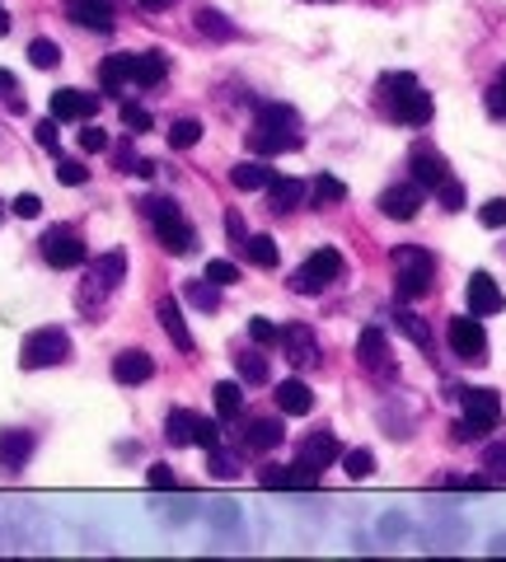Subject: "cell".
<instances>
[{
    "instance_id": "cell-4",
    "label": "cell",
    "mask_w": 506,
    "mask_h": 562,
    "mask_svg": "<svg viewBox=\"0 0 506 562\" xmlns=\"http://www.w3.org/2000/svg\"><path fill=\"white\" fill-rule=\"evenodd\" d=\"M122 281H127V254H122V249L99 254V262H90V272H85V281H80L76 305L85 314H103V305L117 295Z\"/></svg>"
},
{
    "instance_id": "cell-34",
    "label": "cell",
    "mask_w": 506,
    "mask_h": 562,
    "mask_svg": "<svg viewBox=\"0 0 506 562\" xmlns=\"http://www.w3.org/2000/svg\"><path fill=\"white\" fill-rule=\"evenodd\" d=\"M394 324H398V328H404V333H408V338H413L417 347H423V351H431V328H427L423 319H417V314H413V310H398V314H394Z\"/></svg>"
},
{
    "instance_id": "cell-54",
    "label": "cell",
    "mask_w": 506,
    "mask_h": 562,
    "mask_svg": "<svg viewBox=\"0 0 506 562\" xmlns=\"http://www.w3.org/2000/svg\"><path fill=\"white\" fill-rule=\"evenodd\" d=\"M5 33H10V14L0 10V38H5Z\"/></svg>"
},
{
    "instance_id": "cell-55",
    "label": "cell",
    "mask_w": 506,
    "mask_h": 562,
    "mask_svg": "<svg viewBox=\"0 0 506 562\" xmlns=\"http://www.w3.org/2000/svg\"><path fill=\"white\" fill-rule=\"evenodd\" d=\"M310 5H334V0H310Z\"/></svg>"
},
{
    "instance_id": "cell-49",
    "label": "cell",
    "mask_w": 506,
    "mask_h": 562,
    "mask_svg": "<svg viewBox=\"0 0 506 562\" xmlns=\"http://www.w3.org/2000/svg\"><path fill=\"white\" fill-rule=\"evenodd\" d=\"M150 487L155 492H169L173 487V469L169 464H150Z\"/></svg>"
},
{
    "instance_id": "cell-10",
    "label": "cell",
    "mask_w": 506,
    "mask_h": 562,
    "mask_svg": "<svg viewBox=\"0 0 506 562\" xmlns=\"http://www.w3.org/2000/svg\"><path fill=\"white\" fill-rule=\"evenodd\" d=\"M338 277H342V254L338 249H314L301 268L291 272V291L295 295H324Z\"/></svg>"
},
{
    "instance_id": "cell-51",
    "label": "cell",
    "mask_w": 506,
    "mask_h": 562,
    "mask_svg": "<svg viewBox=\"0 0 506 562\" xmlns=\"http://www.w3.org/2000/svg\"><path fill=\"white\" fill-rule=\"evenodd\" d=\"M38 146H47V150H57V117H47V122H38Z\"/></svg>"
},
{
    "instance_id": "cell-53",
    "label": "cell",
    "mask_w": 506,
    "mask_h": 562,
    "mask_svg": "<svg viewBox=\"0 0 506 562\" xmlns=\"http://www.w3.org/2000/svg\"><path fill=\"white\" fill-rule=\"evenodd\" d=\"M136 5L150 10V14H160V10H169V5H173V0H136Z\"/></svg>"
},
{
    "instance_id": "cell-42",
    "label": "cell",
    "mask_w": 506,
    "mask_h": 562,
    "mask_svg": "<svg viewBox=\"0 0 506 562\" xmlns=\"http://www.w3.org/2000/svg\"><path fill=\"white\" fill-rule=\"evenodd\" d=\"M206 281L230 286V281H239V268H235V262H225V258H216V262H206Z\"/></svg>"
},
{
    "instance_id": "cell-30",
    "label": "cell",
    "mask_w": 506,
    "mask_h": 562,
    "mask_svg": "<svg viewBox=\"0 0 506 562\" xmlns=\"http://www.w3.org/2000/svg\"><path fill=\"white\" fill-rule=\"evenodd\" d=\"M198 33H202V38H216V43H230L239 29L225 20L221 10H198Z\"/></svg>"
},
{
    "instance_id": "cell-52",
    "label": "cell",
    "mask_w": 506,
    "mask_h": 562,
    "mask_svg": "<svg viewBox=\"0 0 506 562\" xmlns=\"http://www.w3.org/2000/svg\"><path fill=\"white\" fill-rule=\"evenodd\" d=\"M0 94H5L10 109H24V99H14V76L10 70H0Z\"/></svg>"
},
{
    "instance_id": "cell-1",
    "label": "cell",
    "mask_w": 506,
    "mask_h": 562,
    "mask_svg": "<svg viewBox=\"0 0 506 562\" xmlns=\"http://www.w3.org/2000/svg\"><path fill=\"white\" fill-rule=\"evenodd\" d=\"M375 109L385 113L394 127H427L431 122V94L423 90V80L408 70H390L375 85Z\"/></svg>"
},
{
    "instance_id": "cell-36",
    "label": "cell",
    "mask_w": 506,
    "mask_h": 562,
    "mask_svg": "<svg viewBox=\"0 0 506 562\" xmlns=\"http://www.w3.org/2000/svg\"><path fill=\"white\" fill-rule=\"evenodd\" d=\"M483 103H487V113H493L497 122H506V66H502L497 76H493V85H487Z\"/></svg>"
},
{
    "instance_id": "cell-28",
    "label": "cell",
    "mask_w": 506,
    "mask_h": 562,
    "mask_svg": "<svg viewBox=\"0 0 506 562\" xmlns=\"http://www.w3.org/2000/svg\"><path fill=\"white\" fill-rule=\"evenodd\" d=\"M230 183H235L239 192H258V188L272 183V169L258 165V160H239V165L230 169Z\"/></svg>"
},
{
    "instance_id": "cell-50",
    "label": "cell",
    "mask_w": 506,
    "mask_h": 562,
    "mask_svg": "<svg viewBox=\"0 0 506 562\" xmlns=\"http://www.w3.org/2000/svg\"><path fill=\"white\" fill-rule=\"evenodd\" d=\"M225 231H230V244H235V249H244V244H249V235H244V221L235 216V211L225 216Z\"/></svg>"
},
{
    "instance_id": "cell-27",
    "label": "cell",
    "mask_w": 506,
    "mask_h": 562,
    "mask_svg": "<svg viewBox=\"0 0 506 562\" xmlns=\"http://www.w3.org/2000/svg\"><path fill=\"white\" fill-rule=\"evenodd\" d=\"M160 328H165V338L179 347V351H193L198 342H193V333H188V324H183V314H179V305L173 301H160Z\"/></svg>"
},
{
    "instance_id": "cell-13",
    "label": "cell",
    "mask_w": 506,
    "mask_h": 562,
    "mask_svg": "<svg viewBox=\"0 0 506 562\" xmlns=\"http://www.w3.org/2000/svg\"><path fill=\"white\" fill-rule=\"evenodd\" d=\"M357 361H361V371L375 375V380H394L398 375V361H394V351H390V338L380 328H361Z\"/></svg>"
},
{
    "instance_id": "cell-26",
    "label": "cell",
    "mask_w": 506,
    "mask_h": 562,
    "mask_svg": "<svg viewBox=\"0 0 506 562\" xmlns=\"http://www.w3.org/2000/svg\"><path fill=\"white\" fill-rule=\"evenodd\" d=\"M305 202V183L301 179H277L272 173V183H268V206L277 211V216H286V211H295Z\"/></svg>"
},
{
    "instance_id": "cell-21",
    "label": "cell",
    "mask_w": 506,
    "mask_h": 562,
    "mask_svg": "<svg viewBox=\"0 0 506 562\" xmlns=\"http://www.w3.org/2000/svg\"><path fill=\"white\" fill-rule=\"evenodd\" d=\"M506 310V295L497 291V281L487 277V272H474L469 277V314H502Z\"/></svg>"
},
{
    "instance_id": "cell-5",
    "label": "cell",
    "mask_w": 506,
    "mask_h": 562,
    "mask_svg": "<svg viewBox=\"0 0 506 562\" xmlns=\"http://www.w3.org/2000/svg\"><path fill=\"white\" fill-rule=\"evenodd\" d=\"M142 216L150 221V231H155V239H160V249L179 254V258L198 249V231L188 225V216L179 211V202H169V198H146V202H142Z\"/></svg>"
},
{
    "instance_id": "cell-38",
    "label": "cell",
    "mask_w": 506,
    "mask_h": 562,
    "mask_svg": "<svg viewBox=\"0 0 506 562\" xmlns=\"http://www.w3.org/2000/svg\"><path fill=\"white\" fill-rule=\"evenodd\" d=\"M483 469H487V473H483L487 483H506V446H502V441L483 450Z\"/></svg>"
},
{
    "instance_id": "cell-17",
    "label": "cell",
    "mask_w": 506,
    "mask_h": 562,
    "mask_svg": "<svg viewBox=\"0 0 506 562\" xmlns=\"http://www.w3.org/2000/svg\"><path fill=\"white\" fill-rule=\"evenodd\" d=\"M338 454H342V446H338L334 431H310L305 441H301V450H295V464L310 469V473H319V469L334 464Z\"/></svg>"
},
{
    "instance_id": "cell-22",
    "label": "cell",
    "mask_w": 506,
    "mask_h": 562,
    "mask_svg": "<svg viewBox=\"0 0 506 562\" xmlns=\"http://www.w3.org/2000/svg\"><path fill=\"white\" fill-rule=\"evenodd\" d=\"M286 441V427L277 417H249V427L239 431V446L244 450H277Z\"/></svg>"
},
{
    "instance_id": "cell-39",
    "label": "cell",
    "mask_w": 506,
    "mask_h": 562,
    "mask_svg": "<svg viewBox=\"0 0 506 562\" xmlns=\"http://www.w3.org/2000/svg\"><path fill=\"white\" fill-rule=\"evenodd\" d=\"M57 183L80 188V183H90V169H85L80 160H61V155H57Z\"/></svg>"
},
{
    "instance_id": "cell-12",
    "label": "cell",
    "mask_w": 506,
    "mask_h": 562,
    "mask_svg": "<svg viewBox=\"0 0 506 562\" xmlns=\"http://www.w3.org/2000/svg\"><path fill=\"white\" fill-rule=\"evenodd\" d=\"M38 249H43L47 268H57V272L80 268V262H85V239H80L76 225H52V231L38 239Z\"/></svg>"
},
{
    "instance_id": "cell-7",
    "label": "cell",
    "mask_w": 506,
    "mask_h": 562,
    "mask_svg": "<svg viewBox=\"0 0 506 562\" xmlns=\"http://www.w3.org/2000/svg\"><path fill=\"white\" fill-rule=\"evenodd\" d=\"M408 169H413V179L423 183L427 192H436V198H441L446 211H460V206H464V188H460V179L450 173V165H446L431 146H417V150L408 155Z\"/></svg>"
},
{
    "instance_id": "cell-16",
    "label": "cell",
    "mask_w": 506,
    "mask_h": 562,
    "mask_svg": "<svg viewBox=\"0 0 506 562\" xmlns=\"http://www.w3.org/2000/svg\"><path fill=\"white\" fill-rule=\"evenodd\" d=\"M423 198H427V188L417 179H408V183H394V188L380 192V211H385L390 221H413L417 206H423Z\"/></svg>"
},
{
    "instance_id": "cell-2",
    "label": "cell",
    "mask_w": 506,
    "mask_h": 562,
    "mask_svg": "<svg viewBox=\"0 0 506 562\" xmlns=\"http://www.w3.org/2000/svg\"><path fill=\"white\" fill-rule=\"evenodd\" d=\"M244 136H249L254 155H286V150L305 146V122L291 103H258V113Z\"/></svg>"
},
{
    "instance_id": "cell-32",
    "label": "cell",
    "mask_w": 506,
    "mask_h": 562,
    "mask_svg": "<svg viewBox=\"0 0 506 562\" xmlns=\"http://www.w3.org/2000/svg\"><path fill=\"white\" fill-rule=\"evenodd\" d=\"M235 371L244 384H263L268 380V361H263V351H239L235 357Z\"/></svg>"
},
{
    "instance_id": "cell-33",
    "label": "cell",
    "mask_w": 506,
    "mask_h": 562,
    "mask_svg": "<svg viewBox=\"0 0 506 562\" xmlns=\"http://www.w3.org/2000/svg\"><path fill=\"white\" fill-rule=\"evenodd\" d=\"M198 140H202V122L198 117H179L169 127V146L173 150H188V146H198Z\"/></svg>"
},
{
    "instance_id": "cell-44",
    "label": "cell",
    "mask_w": 506,
    "mask_h": 562,
    "mask_svg": "<svg viewBox=\"0 0 506 562\" xmlns=\"http://www.w3.org/2000/svg\"><path fill=\"white\" fill-rule=\"evenodd\" d=\"M10 211H14V216H24V221H33L43 211V198H38V192H20V198L10 202Z\"/></svg>"
},
{
    "instance_id": "cell-14",
    "label": "cell",
    "mask_w": 506,
    "mask_h": 562,
    "mask_svg": "<svg viewBox=\"0 0 506 562\" xmlns=\"http://www.w3.org/2000/svg\"><path fill=\"white\" fill-rule=\"evenodd\" d=\"M446 338H450V351H456L460 361H487V333L479 324V314H460V319H450L446 328Z\"/></svg>"
},
{
    "instance_id": "cell-20",
    "label": "cell",
    "mask_w": 506,
    "mask_h": 562,
    "mask_svg": "<svg viewBox=\"0 0 506 562\" xmlns=\"http://www.w3.org/2000/svg\"><path fill=\"white\" fill-rule=\"evenodd\" d=\"M29 460H33V431H24V427L0 431V469H5V473H20Z\"/></svg>"
},
{
    "instance_id": "cell-41",
    "label": "cell",
    "mask_w": 506,
    "mask_h": 562,
    "mask_svg": "<svg viewBox=\"0 0 506 562\" xmlns=\"http://www.w3.org/2000/svg\"><path fill=\"white\" fill-rule=\"evenodd\" d=\"M29 61H33V66H38V70H52V66H57V61H61V52H57V47H52L47 38H38V43H33V47H29Z\"/></svg>"
},
{
    "instance_id": "cell-9",
    "label": "cell",
    "mask_w": 506,
    "mask_h": 562,
    "mask_svg": "<svg viewBox=\"0 0 506 562\" xmlns=\"http://www.w3.org/2000/svg\"><path fill=\"white\" fill-rule=\"evenodd\" d=\"M71 361V333L47 324V328H33L24 347H20V366L24 371H47V366H61Z\"/></svg>"
},
{
    "instance_id": "cell-45",
    "label": "cell",
    "mask_w": 506,
    "mask_h": 562,
    "mask_svg": "<svg viewBox=\"0 0 506 562\" xmlns=\"http://www.w3.org/2000/svg\"><path fill=\"white\" fill-rule=\"evenodd\" d=\"M342 464H347V473H352V479H366V473L375 469V454H371V450H352Z\"/></svg>"
},
{
    "instance_id": "cell-19",
    "label": "cell",
    "mask_w": 506,
    "mask_h": 562,
    "mask_svg": "<svg viewBox=\"0 0 506 562\" xmlns=\"http://www.w3.org/2000/svg\"><path fill=\"white\" fill-rule=\"evenodd\" d=\"M99 113V94L85 90H57L52 94V117L57 122H90Z\"/></svg>"
},
{
    "instance_id": "cell-11",
    "label": "cell",
    "mask_w": 506,
    "mask_h": 562,
    "mask_svg": "<svg viewBox=\"0 0 506 562\" xmlns=\"http://www.w3.org/2000/svg\"><path fill=\"white\" fill-rule=\"evenodd\" d=\"M165 436H169V446L179 450V446H202V450H216L221 446V427L212 417H198V413H188V408H173L165 417Z\"/></svg>"
},
{
    "instance_id": "cell-31",
    "label": "cell",
    "mask_w": 506,
    "mask_h": 562,
    "mask_svg": "<svg viewBox=\"0 0 506 562\" xmlns=\"http://www.w3.org/2000/svg\"><path fill=\"white\" fill-rule=\"evenodd\" d=\"M310 198H314V206L324 211V206H338V202L347 198V188L334 179V173H319V179L310 183Z\"/></svg>"
},
{
    "instance_id": "cell-25",
    "label": "cell",
    "mask_w": 506,
    "mask_h": 562,
    "mask_svg": "<svg viewBox=\"0 0 506 562\" xmlns=\"http://www.w3.org/2000/svg\"><path fill=\"white\" fill-rule=\"evenodd\" d=\"M277 408H282L286 417H305L314 408V394L305 380H282L277 384Z\"/></svg>"
},
{
    "instance_id": "cell-29",
    "label": "cell",
    "mask_w": 506,
    "mask_h": 562,
    "mask_svg": "<svg viewBox=\"0 0 506 562\" xmlns=\"http://www.w3.org/2000/svg\"><path fill=\"white\" fill-rule=\"evenodd\" d=\"M239 254L249 258L254 268H263V272H272L277 262H282V254H277V239H272V235H249V244H244Z\"/></svg>"
},
{
    "instance_id": "cell-18",
    "label": "cell",
    "mask_w": 506,
    "mask_h": 562,
    "mask_svg": "<svg viewBox=\"0 0 506 562\" xmlns=\"http://www.w3.org/2000/svg\"><path fill=\"white\" fill-rule=\"evenodd\" d=\"M66 20L90 33H113V0H66Z\"/></svg>"
},
{
    "instance_id": "cell-47",
    "label": "cell",
    "mask_w": 506,
    "mask_h": 562,
    "mask_svg": "<svg viewBox=\"0 0 506 562\" xmlns=\"http://www.w3.org/2000/svg\"><path fill=\"white\" fill-rule=\"evenodd\" d=\"M122 122H127L136 136L150 132V113H146V109H136V103H122Z\"/></svg>"
},
{
    "instance_id": "cell-15",
    "label": "cell",
    "mask_w": 506,
    "mask_h": 562,
    "mask_svg": "<svg viewBox=\"0 0 506 562\" xmlns=\"http://www.w3.org/2000/svg\"><path fill=\"white\" fill-rule=\"evenodd\" d=\"M277 347L286 351V361L295 366V371H314V366H319V338H314L310 324H286Z\"/></svg>"
},
{
    "instance_id": "cell-56",
    "label": "cell",
    "mask_w": 506,
    "mask_h": 562,
    "mask_svg": "<svg viewBox=\"0 0 506 562\" xmlns=\"http://www.w3.org/2000/svg\"><path fill=\"white\" fill-rule=\"evenodd\" d=\"M0 216H5V202H0Z\"/></svg>"
},
{
    "instance_id": "cell-3",
    "label": "cell",
    "mask_w": 506,
    "mask_h": 562,
    "mask_svg": "<svg viewBox=\"0 0 506 562\" xmlns=\"http://www.w3.org/2000/svg\"><path fill=\"white\" fill-rule=\"evenodd\" d=\"M169 76V57L165 52H122V57H109L99 70L103 90L117 94L122 85H142V90H160Z\"/></svg>"
},
{
    "instance_id": "cell-23",
    "label": "cell",
    "mask_w": 506,
    "mask_h": 562,
    "mask_svg": "<svg viewBox=\"0 0 506 562\" xmlns=\"http://www.w3.org/2000/svg\"><path fill=\"white\" fill-rule=\"evenodd\" d=\"M263 487H272V492H314L319 487V473H310V469H301V464H291V469H263V479H258Z\"/></svg>"
},
{
    "instance_id": "cell-37",
    "label": "cell",
    "mask_w": 506,
    "mask_h": 562,
    "mask_svg": "<svg viewBox=\"0 0 506 562\" xmlns=\"http://www.w3.org/2000/svg\"><path fill=\"white\" fill-rule=\"evenodd\" d=\"M188 301H193L198 310H206V314H212V310H221V291H216V281H212V286H206V281H188Z\"/></svg>"
},
{
    "instance_id": "cell-6",
    "label": "cell",
    "mask_w": 506,
    "mask_h": 562,
    "mask_svg": "<svg viewBox=\"0 0 506 562\" xmlns=\"http://www.w3.org/2000/svg\"><path fill=\"white\" fill-rule=\"evenodd\" d=\"M390 268H394V291L398 301H423L436 281V258L423 249V244H398L390 254Z\"/></svg>"
},
{
    "instance_id": "cell-35",
    "label": "cell",
    "mask_w": 506,
    "mask_h": 562,
    "mask_svg": "<svg viewBox=\"0 0 506 562\" xmlns=\"http://www.w3.org/2000/svg\"><path fill=\"white\" fill-rule=\"evenodd\" d=\"M216 408H221V417H239V408H244V390L235 380H221L216 384Z\"/></svg>"
},
{
    "instance_id": "cell-24",
    "label": "cell",
    "mask_w": 506,
    "mask_h": 562,
    "mask_svg": "<svg viewBox=\"0 0 506 562\" xmlns=\"http://www.w3.org/2000/svg\"><path fill=\"white\" fill-rule=\"evenodd\" d=\"M150 375H155V361L146 357L142 347L117 351V357H113V380H117V384H146Z\"/></svg>"
},
{
    "instance_id": "cell-8",
    "label": "cell",
    "mask_w": 506,
    "mask_h": 562,
    "mask_svg": "<svg viewBox=\"0 0 506 562\" xmlns=\"http://www.w3.org/2000/svg\"><path fill=\"white\" fill-rule=\"evenodd\" d=\"M464 403V417L456 422V441H483L502 427V398L493 390H456Z\"/></svg>"
},
{
    "instance_id": "cell-40",
    "label": "cell",
    "mask_w": 506,
    "mask_h": 562,
    "mask_svg": "<svg viewBox=\"0 0 506 562\" xmlns=\"http://www.w3.org/2000/svg\"><path fill=\"white\" fill-rule=\"evenodd\" d=\"M206 454H212V464H206V469H212L216 479H239V460H235V454H225L221 446H216V450H206Z\"/></svg>"
},
{
    "instance_id": "cell-46",
    "label": "cell",
    "mask_w": 506,
    "mask_h": 562,
    "mask_svg": "<svg viewBox=\"0 0 506 562\" xmlns=\"http://www.w3.org/2000/svg\"><path fill=\"white\" fill-rule=\"evenodd\" d=\"M479 216H483L487 231H502V225H506V198H493V202L479 211Z\"/></svg>"
},
{
    "instance_id": "cell-48",
    "label": "cell",
    "mask_w": 506,
    "mask_h": 562,
    "mask_svg": "<svg viewBox=\"0 0 506 562\" xmlns=\"http://www.w3.org/2000/svg\"><path fill=\"white\" fill-rule=\"evenodd\" d=\"M80 150H90V155H94V150H109V136H103L99 127H85V132H80Z\"/></svg>"
},
{
    "instance_id": "cell-43",
    "label": "cell",
    "mask_w": 506,
    "mask_h": 562,
    "mask_svg": "<svg viewBox=\"0 0 506 562\" xmlns=\"http://www.w3.org/2000/svg\"><path fill=\"white\" fill-rule=\"evenodd\" d=\"M249 338L258 347H272V342H282V328H272L268 319H249Z\"/></svg>"
}]
</instances>
